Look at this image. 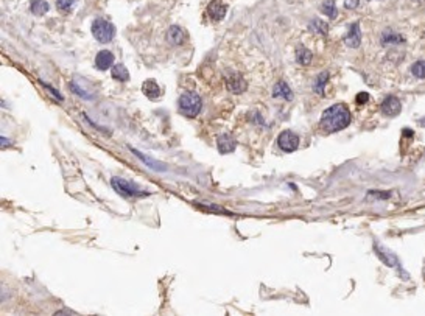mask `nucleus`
Here are the masks:
<instances>
[{
  "label": "nucleus",
  "instance_id": "nucleus-12",
  "mask_svg": "<svg viewBox=\"0 0 425 316\" xmlns=\"http://www.w3.org/2000/svg\"><path fill=\"white\" fill-rule=\"evenodd\" d=\"M346 45L350 48H357L361 44V31H360V25L358 24H352L349 28V33L344 38Z\"/></svg>",
  "mask_w": 425,
  "mask_h": 316
},
{
  "label": "nucleus",
  "instance_id": "nucleus-22",
  "mask_svg": "<svg viewBox=\"0 0 425 316\" xmlns=\"http://www.w3.org/2000/svg\"><path fill=\"white\" fill-rule=\"evenodd\" d=\"M376 249H377V254L380 256V259L383 260L388 267H396L397 263H399V262H397V259H396V256L389 254V252H388L386 249H381L378 245H376Z\"/></svg>",
  "mask_w": 425,
  "mask_h": 316
},
{
  "label": "nucleus",
  "instance_id": "nucleus-6",
  "mask_svg": "<svg viewBox=\"0 0 425 316\" xmlns=\"http://www.w3.org/2000/svg\"><path fill=\"white\" fill-rule=\"evenodd\" d=\"M226 86L232 93H243L248 89V83L243 78L241 73L238 72H231L226 78Z\"/></svg>",
  "mask_w": 425,
  "mask_h": 316
},
{
  "label": "nucleus",
  "instance_id": "nucleus-5",
  "mask_svg": "<svg viewBox=\"0 0 425 316\" xmlns=\"http://www.w3.org/2000/svg\"><path fill=\"white\" fill-rule=\"evenodd\" d=\"M279 148L285 153H293L299 146V137L293 131H282L278 137Z\"/></svg>",
  "mask_w": 425,
  "mask_h": 316
},
{
  "label": "nucleus",
  "instance_id": "nucleus-20",
  "mask_svg": "<svg viewBox=\"0 0 425 316\" xmlns=\"http://www.w3.org/2000/svg\"><path fill=\"white\" fill-rule=\"evenodd\" d=\"M327 81H329V72H323L318 75L316 81L313 83V90L318 93V95H324V86H326Z\"/></svg>",
  "mask_w": 425,
  "mask_h": 316
},
{
  "label": "nucleus",
  "instance_id": "nucleus-16",
  "mask_svg": "<svg viewBox=\"0 0 425 316\" xmlns=\"http://www.w3.org/2000/svg\"><path fill=\"white\" fill-rule=\"evenodd\" d=\"M50 5L46 0H30V11L35 16H44L48 13Z\"/></svg>",
  "mask_w": 425,
  "mask_h": 316
},
{
  "label": "nucleus",
  "instance_id": "nucleus-21",
  "mask_svg": "<svg viewBox=\"0 0 425 316\" xmlns=\"http://www.w3.org/2000/svg\"><path fill=\"white\" fill-rule=\"evenodd\" d=\"M321 11L323 14L329 16L331 19H335L338 16V9L335 5V0H324L323 5H321Z\"/></svg>",
  "mask_w": 425,
  "mask_h": 316
},
{
  "label": "nucleus",
  "instance_id": "nucleus-24",
  "mask_svg": "<svg viewBox=\"0 0 425 316\" xmlns=\"http://www.w3.org/2000/svg\"><path fill=\"white\" fill-rule=\"evenodd\" d=\"M411 73L416 78L424 80L425 78V61H416L414 64L411 66Z\"/></svg>",
  "mask_w": 425,
  "mask_h": 316
},
{
  "label": "nucleus",
  "instance_id": "nucleus-27",
  "mask_svg": "<svg viewBox=\"0 0 425 316\" xmlns=\"http://www.w3.org/2000/svg\"><path fill=\"white\" fill-rule=\"evenodd\" d=\"M42 86H44V88H47V89H48V90H50V92H51V93H53V95H55V97H56L58 100H62V95H61V93H59V92H58V90H56L55 88H51V86H48V84H46V83H42Z\"/></svg>",
  "mask_w": 425,
  "mask_h": 316
},
{
  "label": "nucleus",
  "instance_id": "nucleus-1",
  "mask_svg": "<svg viewBox=\"0 0 425 316\" xmlns=\"http://www.w3.org/2000/svg\"><path fill=\"white\" fill-rule=\"evenodd\" d=\"M350 123V112L346 104L336 103L333 106L327 108L320 120V126L326 133H336L347 128Z\"/></svg>",
  "mask_w": 425,
  "mask_h": 316
},
{
  "label": "nucleus",
  "instance_id": "nucleus-11",
  "mask_svg": "<svg viewBox=\"0 0 425 316\" xmlns=\"http://www.w3.org/2000/svg\"><path fill=\"white\" fill-rule=\"evenodd\" d=\"M237 146V142L236 139L232 137V135L229 134H221L218 135L217 139V148L221 154H228V153H232L234 150H236Z\"/></svg>",
  "mask_w": 425,
  "mask_h": 316
},
{
  "label": "nucleus",
  "instance_id": "nucleus-26",
  "mask_svg": "<svg viewBox=\"0 0 425 316\" xmlns=\"http://www.w3.org/2000/svg\"><path fill=\"white\" fill-rule=\"evenodd\" d=\"M360 3V0H344V8L346 9H355Z\"/></svg>",
  "mask_w": 425,
  "mask_h": 316
},
{
  "label": "nucleus",
  "instance_id": "nucleus-13",
  "mask_svg": "<svg viewBox=\"0 0 425 316\" xmlns=\"http://www.w3.org/2000/svg\"><path fill=\"white\" fill-rule=\"evenodd\" d=\"M142 92H143V95L150 100H157L162 95V89L159 88V84L153 80H146L142 84Z\"/></svg>",
  "mask_w": 425,
  "mask_h": 316
},
{
  "label": "nucleus",
  "instance_id": "nucleus-14",
  "mask_svg": "<svg viewBox=\"0 0 425 316\" xmlns=\"http://www.w3.org/2000/svg\"><path fill=\"white\" fill-rule=\"evenodd\" d=\"M273 97L274 98H283L286 101H291L293 100V92L290 89V86L286 84L285 81H278L276 86L273 89Z\"/></svg>",
  "mask_w": 425,
  "mask_h": 316
},
{
  "label": "nucleus",
  "instance_id": "nucleus-7",
  "mask_svg": "<svg viewBox=\"0 0 425 316\" xmlns=\"http://www.w3.org/2000/svg\"><path fill=\"white\" fill-rule=\"evenodd\" d=\"M381 112H383L385 115H388V117H396V115L402 111V103L397 97L394 95H388L383 103H381Z\"/></svg>",
  "mask_w": 425,
  "mask_h": 316
},
{
  "label": "nucleus",
  "instance_id": "nucleus-9",
  "mask_svg": "<svg viewBox=\"0 0 425 316\" xmlns=\"http://www.w3.org/2000/svg\"><path fill=\"white\" fill-rule=\"evenodd\" d=\"M114 66V55L109 50H100L97 56H95V67L97 70H108Z\"/></svg>",
  "mask_w": 425,
  "mask_h": 316
},
{
  "label": "nucleus",
  "instance_id": "nucleus-8",
  "mask_svg": "<svg viewBox=\"0 0 425 316\" xmlns=\"http://www.w3.org/2000/svg\"><path fill=\"white\" fill-rule=\"evenodd\" d=\"M226 11H228V5L223 3L221 0H212L207 5V14L212 20H215V22L225 19Z\"/></svg>",
  "mask_w": 425,
  "mask_h": 316
},
{
  "label": "nucleus",
  "instance_id": "nucleus-28",
  "mask_svg": "<svg viewBox=\"0 0 425 316\" xmlns=\"http://www.w3.org/2000/svg\"><path fill=\"white\" fill-rule=\"evenodd\" d=\"M6 145H8V139L2 137V148H3V146H6Z\"/></svg>",
  "mask_w": 425,
  "mask_h": 316
},
{
  "label": "nucleus",
  "instance_id": "nucleus-25",
  "mask_svg": "<svg viewBox=\"0 0 425 316\" xmlns=\"http://www.w3.org/2000/svg\"><path fill=\"white\" fill-rule=\"evenodd\" d=\"M369 100V93L366 92H360L357 95V104H365Z\"/></svg>",
  "mask_w": 425,
  "mask_h": 316
},
{
  "label": "nucleus",
  "instance_id": "nucleus-19",
  "mask_svg": "<svg viewBox=\"0 0 425 316\" xmlns=\"http://www.w3.org/2000/svg\"><path fill=\"white\" fill-rule=\"evenodd\" d=\"M309 28L313 31V33L321 35V36H326L327 31H329V25L324 22V20H321V19H313L312 22H310V25H309Z\"/></svg>",
  "mask_w": 425,
  "mask_h": 316
},
{
  "label": "nucleus",
  "instance_id": "nucleus-18",
  "mask_svg": "<svg viewBox=\"0 0 425 316\" xmlns=\"http://www.w3.org/2000/svg\"><path fill=\"white\" fill-rule=\"evenodd\" d=\"M112 78L117 81H128L130 80V72L123 64H115L112 66Z\"/></svg>",
  "mask_w": 425,
  "mask_h": 316
},
{
  "label": "nucleus",
  "instance_id": "nucleus-10",
  "mask_svg": "<svg viewBox=\"0 0 425 316\" xmlns=\"http://www.w3.org/2000/svg\"><path fill=\"white\" fill-rule=\"evenodd\" d=\"M167 41L172 45H183L184 42L187 41V35H186V31L181 27L172 25L167 30Z\"/></svg>",
  "mask_w": 425,
  "mask_h": 316
},
{
  "label": "nucleus",
  "instance_id": "nucleus-23",
  "mask_svg": "<svg viewBox=\"0 0 425 316\" xmlns=\"http://www.w3.org/2000/svg\"><path fill=\"white\" fill-rule=\"evenodd\" d=\"M77 3V0H56V8L62 14H69L72 13L73 5Z\"/></svg>",
  "mask_w": 425,
  "mask_h": 316
},
{
  "label": "nucleus",
  "instance_id": "nucleus-4",
  "mask_svg": "<svg viewBox=\"0 0 425 316\" xmlns=\"http://www.w3.org/2000/svg\"><path fill=\"white\" fill-rule=\"evenodd\" d=\"M111 185L117 193H120L123 196H146L148 195L146 192H142L134 182L125 181V179H122L119 176H114L111 179Z\"/></svg>",
  "mask_w": 425,
  "mask_h": 316
},
{
  "label": "nucleus",
  "instance_id": "nucleus-17",
  "mask_svg": "<svg viewBox=\"0 0 425 316\" xmlns=\"http://www.w3.org/2000/svg\"><path fill=\"white\" fill-rule=\"evenodd\" d=\"M312 58H313V55H312V51L309 48L297 47V50H296V61L299 62L301 66H309L312 62Z\"/></svg>",
  "mask_w": 425,
  "mask_h": 316
},
{
  "label": "nucleus",
  "instance_id": "nucleus-15",
  "mask_svg": "<svg viewBox=\"0 0 425 316\" xmlns=\"http://www.w3.org/2000/svg\"><path fill=\"white\" fill-rule=\"evenodd\" d=\"M380 42H381V45L403 44V42H405V38H403L402 35H397L396 31H392V30H386V31H383V33H381Z\"/></svg>",
  "mask_w": 425,
  "mask_h": 316
},
{
  "label": "nucleus",
  "instance_id": "nucleus-3",
  "mask_svg": "<svg viewBox=\"0 0 425 316\" xmlns=\"http://www.w3.org/2000/svg\"><path fill=\"white\" fill-rule=\"evenodd\" d=\"M91 31L94 38L97 39L98 42H101V44H108V42H111L115 36V27L114 24H111L109 20L106 19H101V17H97L92 22V27H91Z\"/></svg>",
  "mask_w": 425,
  "mask_h": 316
},
{
  "label": "nucleus",
  "instance_id": "nucleus-2",
  "mask_svg": "<svg viewBox=\"0 0 425 316\" xmlns=\"http://www.w3.org/2000/svg\"><path fill=\"white\" fill-rule=\"evenodd\" d=\"M201 98L195 92H184L178 100V111L186 117H196L201 112Z\"/></svg>",
  "mask_w": 425,
  "mask_h": 316
}]
</instances>
